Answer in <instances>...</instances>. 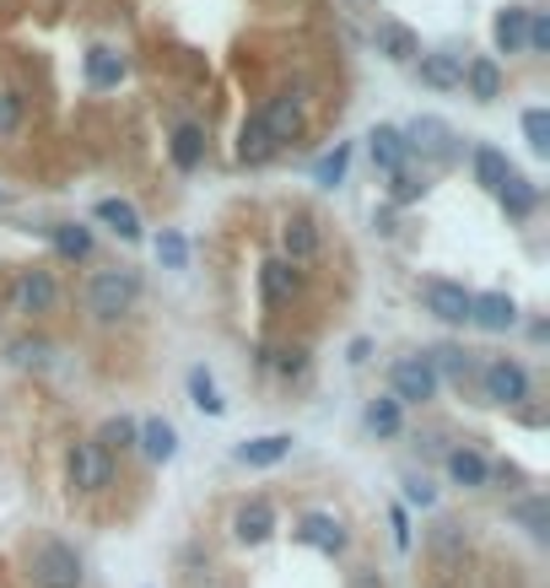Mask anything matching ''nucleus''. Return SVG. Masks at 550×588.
Returning a JSON list of instances; mask_svg holds the SVG:
<instances>
[{"mask_svg": "<svg viewBox=\"0 0 550 588\" xmlns=\"http://www.w3.org/2000/svg\"><path fill=\"white\" fill-rule=\"evenodd\" d=\"M281 249H287V265H302V259L319 254V227H313V216H292V221L281 227Z\"/></svg>", "mask_w": 550, "mask_h": 588, "instance_id": "obj_16", "label": "nucleus"}, {"mask_svg": "<svg viewBox=\"0 0 550 588\" xmlns=\"http://www.w3.org/2000/svg\"><path fill=\"white\" fill-rule=\"evenodd\" d=\"M86 82L92 86H120L125 82V60L114 49H86Z\"/></svg>", "mask_w": 550, "mask_h": 588, "instance_id": "obj_22", "label": "nucleus"}, {"mask_svg": "<svg viewBox=\"0 0 550 588\" xmlns=\"http://www.w3.org/2000/svg\"><path fill=\"white\" fill-rule=\"evenodd\" d=\"M97 221H108L125 244H135L141 238V216H135V206L129 200H97Z\"/></svg>", "mask_w": 550, "mask_h": 588, "instance_id": "obj_24", "label": "nucleus"}, {"mask_svg": "<svg viewBox=\"0 0 550 588\" xmlns=\"http://www.w3.org/2000/svg\"><path fill=\"white\" fill-rule=\"evenodd\" d=\"M405 146L411 152H426V157H437V163H454V130L443 125V120H416V125L405 130Z\"/></svg>", "mask_w": 550, "mask_h": 588, "instance_id": "obj_11", "label": "nucleus"}, {"mask_svg": "<svg viewBox=\"0 0 550 588\" xmlns=\"http://www.w3.org/2000/svg\"><path fill=\"white\" fill-rule=\"evenodd\" d=\"M508 173H512V168H508V157H502L497 146H475V178H480L486 189H497V184H502Z\"/></svg>", "mask_w": 550, "mask_h": 588, "instance_id": "obj_28", "label": "nucleus"}, {"mask_svg": "<svg viewBox=\"0 0 550 588\" xmlns=\"http://www.w3.org/2000/svg\"><path fill=\"white\" fill-rule=\"evenodd\" d=\"M469 297L459 281H426V313H437L443 324H469Z\"/></svg>", "mask_w": 550, "mask_h": 588, "instance_id": "obj_10", "label": "nucleus"}, {"mask_svg": "<svg viewBox=\"0 0 550 588\" xmlns=\"http://www.w3.org/2000/svg\"><path fill=\"white\" fill-rule=\"evenodd\" d=\"M270 529H276V507L270 503H243L238 507V518H232V535H238L243 546H264Z\"/></svg>", "mask_w": 550, "mask_h": 588, "instance_id": "obj_14", "label": "nucleus"}, {"mask_svg": "<svg viewBox=\"0 0 550 588\" xmlns=\"http://www.w3.org/2000/svg\"><path fill=\"white\" fill-rule=\"evenodd\" d=\"M71 481H76L82 492H103V486L114 481V454H103L97 437H92V443H76V448H71Z\"/></svg>", "mask_w": 550, "mask_h": 588, "instance_id": "obj_7", "label": "nucleus"}, {"mask_svg": "<svg viewBox=\"0 0 550 588\" xmlns=\"http://www.w3.org/2000/svg\"><path fill=\"white\" fill-rule=\"evenodd\" d=\"M480 389H486L491 405H523V400H529V373H523L512 357H491V362L480 368Z\"/></svg>", "mask_w": 550, "mask_h": 588, "instance_id": "obj_5", "label": "nucleus"}, {"mask_svg": "<svg viewBox=\"0 0 550 588\" xmlns=\"http://www.w3.org/2000/svg\"><path fill=\"white\" fill-rule=\"evenodd\" d=\"M345 163H351V152H345V146H335L330 157H319V168H313V178H319L324 189H335L340 178H345Z\"/></svg>", "mask_w": 550, "mask_h": 588, "instance_id": "obj_35", "label": "nucleus"}, {"mask_svg": "<svg viewBox=\"0 0 550 588\" xmlns=\"http://www.w3.org/2000/svg\"><path fill=\"white\" fill-rule=\"evenodd\" d=\"M17 362H49V351L43 345H17Z\"/></svg>", "mask_w": 550, "mask_h": 588, "instance_id": "obj_42", "label": "nucleus"}, {"mask_svg": "<svg viewBox=\"0 0 550 588\" xmlns=\"http://www.w3.org/2000/svg\"><path fill=\"white\" fill-rule=\"evenodd\" d=\"M422 189H426V184L416 178V173H405V168H399V173H394V189H388V195H394L399 206H411V200H416Z\"/></svg>", "mask_w": 550, "mask_h": 588, "instance_id": "obj_38", "label": "nucleus"}, {"mask_svg": "<svg viewBox=\"0 0 550 588\" xmlns=\"http://www.w3.org/2000/svg\"><path fill=\"white\" fill-rule=\"evenodd\" d=\"M405 503H416V507H432V503H437L432 481H422V475H411V481H405Z\"/></svg>", "mask_w": 550, "mask_h": 588, "instance_id": "obj_40", "label": "nucleus"}, {"mask_svg": "<svg viewBox=\"0 0 550 588\" xmlns=\"http://www.w3.org/2000/svg\"><path fill=\"white\" fill-rule=\"evenodd\" d=\"M388 400L394 405H426V400H437V389H443V379H437V368L426 362V357H399L394 368H388Z\"/></svg>", "mask_w": 550, "mask_h": 588, "instance_id": "obj_2", "label": "nucleus"}, {"mask_svg": "<svg viewBox=\"0 0 550 588\" xmlns=\"http://www.w3.org/2000/svg\"><path fill=\"white\" fill-rule=\"evenodd\" d=\"M469 324H480V330H491V336H502L518 324V302L508 292H480L469 297Z\"/></svg>", "mask_w": 550, "mask_h": 588, "instance_id": "obj_9", "label": "nucleus"}, {"mask_svg": "<svg viewBox=\"0 0 550 588\" xmlns=\"http://www.w3.org/2000/svg\"><path fill=\"white\" fill-rule=\"evenodd\" d=\"M297 540L324 550V556H340V550H345V524H340L335 513H302V518H297Z\"/></svg>", "mask_w": 550, "mask_h": 588, "instance_id": "obj_8", "label": "nucleus"}, {"mask_svg": "<svg viewBox=\"0 0 550 588\" xmlns=\"http://www.w3.org/2000/svg\"><path fill=\"white\" fill-rule=\"evenodd\" d=\"M189 394H195V405H200L206 416H221V411H227V400L216 394V383H211L206 368H195V373H189Z\"/></svg>", "mask_w": 550, "mask_h": 588, "instance_id": "obj_30", "label": "nucleus"}, {"mask_svg": "<svg viewBox=\"0 0 550 588\" xmlns=\"http://www.w3.org/2000/svg\"><path fill=\"white\" fill-rule=\"evenodd\" d=\"M378 49L388 54V60H416V54H422V49H416V33H411V28H399V22L378 28Z\"/></svg>", "mask_w": 550, "mask_h": 588, "instance_id": "obj_27", "label": "nucleus"}, {"mask_svg": "<svg viewBox=\"0 0 550 588\" xmlns=\"http://www.w3.org/2000/svg\"><path fill=\"white\" fill-rule=\"evenodd\" d=\"M523 28H529V6H502L497 22H491V39L502 54H518L523 49Z\"/></svg>", "mask_w": 550, "mask_h": 588, "instance_id": "obj_17", "label": "nucleus"}, {"mask_svg": "<svg viewBox=\"0 0 550 588\" xmlns=\"http://www.w3.org/2000/svg\"><path fill=\"white\" fill-rule=\"evenodd\" d=\"M399 405H394V400H373V405H367V426H373V432H378V437H394V432H399Z\"/></svg>", "mask_w": 550, "mask_h": 588, "instance_id": "obj_32", "label": "nucleus"}, {"mask_svg": "<svg viewBox=\"0 0 550 588\" xmlns=\"http://www.w3.org/2000/svg\"><path fill=\"white\" fill-rule=\"evenodd\" d=\"M465 82H469V92H475L480 103L502 97V71H497V60H469V65H465Z\"/></svg>", "mask_w": 550, "mask_h": 588, "instance_id": "obj_23", "label": "nucleus"}, {"mask_svg": "<svg viewBox=\"0 0 550 588\" xmlns=\"http://www.w3.org/2000/svg\"><path fill=\"white\" fill-rule=\"evenodd\" d=\"M135 297H141V281H135V270H97L92 281H86V308H92V319H125L129 308H135Z\"/></svg>", "mask_w": 550, "mask_h": 588, "instance_id": "obj_1", "label": "nucleus"}, {"mask_svg": "<svg viewBox=\"0 0 550 588\" xmlns=\"http://www.w3.org/2000/svg\"><path fill=\"white\" fill-rule=\"evenodd\" d=\"M6 302H11V313H49L54 302H60V287H54V276L49 270H17L11 276V292H6Z\"/></svg>", "mask_w": 550, "mask_h": 588, "instance_id": "obj_4", "label": "nucleus"}, {"mask_svg": "<svg viewBox=\"0 0 550 588\" xmlns=\"http://www.w3.org/2000/svg\"><path fill=\"white\" fill-rule=\"evenodd\" d=\"M448 475H454V486H486L491 464L480 448H448Z\"/></svg>", "mask_w": 550, "mask_h": 588, "instance_id": "obj_18", "label": "nucleus"}, {"mask_svg": "<svg viewBox=\"0 0 550 588\" xmlns=\"http://www.w3.org/2000/svg\"><path fill=\"white\" fill-rule=\"evenodd\" d=\"M17 125H22V97L0 86V135H11Z\"/></svg>", "mask_w": 550, "mask_h": 588, "instance_id": "obj_37", "label": "nucleus"}, {"mask_svg": "<svg viewBox=\"0 0 550 588\" xmlns=\"http://www.w3.org/2000/svg\"><path fill=\"white\" fill-rule=\"evenodd\" d=\"M523 135H529V152L546 157L550 152V114L546 109H529V114H523Z\"/></svg>", "mask_w": 550, "mask_h": 588, "instance_id": "obj_31", "label": "nucleus"}, {"mask_svg": "<svg viewBox=\"0 0 550 588\" xmlns=\"http://www.w3.org/2000/svg\"><path fill=\"white\" fill-rule=\"evenodd\" d=\"M129 443H135V421H129V416L108 421V426H103V437H97V448H103V454H114V448H129Z\"/></svg>", "mask_w": 550, "mask_h": 588, "instance_id": "obj_34", "label": "nucleus"}, {"mask_svg": "<svg viewBox=\"0 0 550 588\" xmlns=\"http://www.w3.org/2000/svg\"><path fill=\"white\" fill-rule=\"evenodd\" d=\"M259 125H264L276 152H281L287 141H297V135H302V92H276V97L259 109Z\"/></svg>", "mask_w": 550, "mask_h": 588, "instance_id": "obj_6", "label": "nucleus"}, {"mask_svg": "<svg viewBox=\"0 0 550 588\" xmlns=\"http://www.w3.org/2000/svg\"><path fill=\"white\" fill-rule=\"evenodd\" d=\"M292 432H264V437H255V443H243L238 448V464H249V470H270V464H281L287 454H292Z\"/></svg>", "mask_w": 550, "mask_h": 588, "instance_id": "obj_12", "label": "nucleus"}, {"mask_svg": "<svg viewBox=\"0 0 550 588\" xmlns=\"http://www.w3.org/2000/svg\"><path fill=\"white\" fill-rule=\"evenodd\" d=\"M518 518L529 524V535H535V540H546V503H523V507H518Z\"/></svg>", "mask_w": 550, "mask_h": 588, "instance_id": "obj_41", "label": "nucleus"}, {"mask_svg": "<svg viewBox=\"0 0 550 588\" xmlns=\"http://www.w3.org/2000/svg\"><path fill=\"white\" fill-rule=\"evenodd\" d=\"M270 362H276V373H302V368H308V351H302V345H287V351H270Z\"/></svg>", "mask_w": 550, "mask_h": 588, "instance_id": "obj_39", "label": "nucleus"}, {"mask_svg": "<svg viewBox=\"0 0 550 588\" xmlns=\"http://www.w3.org/2000/svg\"><path fill=\"white\" fill-rule=\"evenodd\" d=\"M367 146H373V163H378L383 173H399L405 168V157H411L405 130H394V125H378L373 135H367Z\"/></svg>", "mask_w": 550, "mask_h": 588, "instance_id": "obj_15", "label": "nucleus"}, {"mask_svg": "<svg viewBox=\"0 0 550 588\" xmlns=\"http://www.w3.org/2000/svg\"><path fill=\"white\" fill-rule=\"evenodd\" d=\"M523 49H529V54H546V49H550V17H546V11H529V28H523Z\"/></svg>", "mask_w": 550, "mask_h": 588, "instance_id": "obj_36", "label": "nucleus"}, {"mask_svg": "<svg viewBox=\"0 0 550 588\" xmlns=\"http://www.w3.org/2000/svg\"><path fill=\"white\" fill-rule=\"evenodd\" d=\"M238 157H243V163H264V157H276L270 135H264V125H259V114L243 125V135H238Z\"/></svg>", "mask_w": 550, "mask_h": 588, "instance_id": "obj_29", "label": "nucleus"}, {"mask_svg": "<svg viewBox=\"0 0 550 588\" xmlns=\"http://www.w3.org/2000/svg\"><path fill=\"white\" fill-rule=\"evenodd\" d=\"M259 292H264V302H270V308H281V302L297 292V270L287 265V259H270V265L259 270Z\"/></svg>", "mask_w": 550, "mask_h": 588, "instance_id": "obj_20", "label": "nucleus"}, {"mask_svg": "<svg viewBox=\"0 0 550 588\" xmlns=\"http://www.w3.org/2000/svg\"><path fill=\"white\" fill-rule=\"evenodd\" d=\"M157 265H163V270H184V265H189V244H184L178 233H163V238H157Z\"/></svg>", "mask_w": 550, "mask_h": 588, "instance_id": "obj_33", "label": "nucleus"}, {"mask_svg": "<svg viewBox=\"0 0 550 588\" xmlns=\"http://www.w3.org/2000/svg\"><path fill=\"white\" fill-rule=\"evenodd\" d=\"M135 437H141V454L152 464H168L178 454V432H173L168 421H146V426H135Z\"/></svg>", "mask_w": 550, "mask_h": 588, "instance_id": "obj_19", "label": "nucleus"}, {"mask_svg": "<svg viewBox=\"0 0 550 588\" xmlns=\"http://www.w3.org/2000/svg\"><path fill=\"white\" fill-rule=\"evenodd\" d=\"M33 588H82V556L65 546V540H43L33 550Z\"/></svg>", "mask_w": 550, "mask_h": 588, "instance_id": "obj_3", "label": "nucleus"}, {"mask_svg": "<svg viewBox=\"0 0 550 588\" xmlns=\"http://www.w3.org/2000/svg\"><path fill=\"white\" fill-rule=\"evenodd\" d=\"M200 157H206V130L200 125H178L173 130V163L184 173L200 168Z\"/></svg>", "mask_w": 550, "mask_h": 588, "instance_id": "obj_21", "label": "nucleus"}, {"mask_svg": "<svg viewBox=\"0 0 550 588\" xmlns=\"http://www.w3.org/2000/svg\"><path fill=\"white\" fill-rule=\"evenodd\" d=\"M49 238H54V254H60V259H86V254H92V233H86L82 221H60Z\"/></svg>", "mask_w": 550, "mask_h": 588, "instance_id": "obj_25", "label": "nucleus"}, {"mask_svg": "<svg viewBox=\"0 0 550 588\" xmlns=\"http://www.w3.org/2000/svg\"><path fill=\"white\" fill-rule=\"evenodd\" d=\"M422 82L437 86V92L465 86V60H459L454 49H432V54H422Z\"/></svg>", "mask_w": 550, "mask_h": 588, "instance_id": "obj_13", "label": "nucleus"}, {"mask_svg": "<svg viewBox=\"0 0 550 588\" xmlns=\"http://www.w3.org/2000/svg\"><path fill=\"white\" fill-rule=\"evenodd\" d=\"M497 200H502V210H512V216H529V210H535V184L508 173V178L497 184Z\"/></svg>", "mask_w": 550, "mask_h": 588, "instance_id": "obj_26", "label": "nucleus"}]
</instances>
